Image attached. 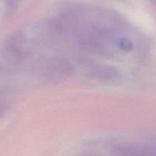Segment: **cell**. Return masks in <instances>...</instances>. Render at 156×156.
Returning <instances> with one entry per match:
<instances>
[{
    "mask_svg": "<svg viewBox=\"0 0 156 156\" xmlns=\"http://www.w3.org/2000/svg\"><path fill=\"white\" fill-rule=\"evenodd\" d=\"M120 47L123 50H130L132 48V44L126 39H122L120 41Z\"/></svg>",
    "mask_w": 156,
    "mask_h": 156,
    "instance_id": "6da1fadb",
    "label": "cell"
}]
</instances>
